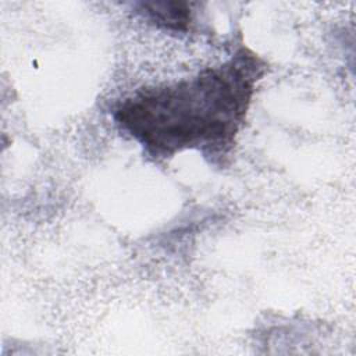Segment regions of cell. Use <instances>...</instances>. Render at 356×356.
I'll list each match as a JSON object with an SVG mask.
<instances>
[{
	"mask_svg": "<svg viewBox=\"0 0 356 356\" xmlns=\"http://www.w3.org/2000/svg\"><path fill=\"white\" fill-rule=\"evenodd\" d=\"M135 10L152 24L172 31H186L192 21L191 3L181 0L139 1Z\"/></svg>",
	"mask_w": 356,
	"mask_h": 356,
	"instance_id": "obj_2",
	"label": "cell"
},
{
	"mask_svg": "<svg viewBox=\"0 0 356 356\" xmlns=\"http://www.w3.org/2000/svg\"><path fill=\"white\" fill-rule=\"evenodd\" d=\"M264 72L266 63L242 46L192 78L142 88L117 107L114 120L153 159L195 149L210 163H222Z\"/></svg>",
	"mask_w": 356,
	"mask_h": 356,
	"instance_id": "obj_1",
	"label": "cell"
}]
</instances>
